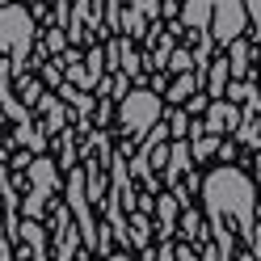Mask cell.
I'll return each mask as SVG.
<instances>
[{
    "label": "cell",
    "instance_id": "cell-1",
    "mask_svg": "<svg viewBox=\"0 0 261 261\" xmlns=\"http://www.w3.org/2000/svg\"><path fill=\"white\" fill-rule=\"evenodd\" d=\"M202 198H206V215L215 223V253L219 261H232V236H227V219L240 223V232L249 236L253 227V181L240 169H215L202 181Z\"/></svg>",
    "mask_w": 261,
    "mask_h": 261
},
{
    "label": "cell",
    "instance_id": "cell-2",
    "mask_svg": "<svg viewBox=\"0 0 261 261\" xmlns=\"http://www.w3.org/2000/svg\"><path fill=\"white\" fill-rule=\"evenodd\" d=\"M34 46V17L21 5H0V51L9 55V68H25Z\"/></svg>",
    "mask_w": 261,
    "mask_h": 261
},
{
    "label": "cell",
    "instance_id": "cell-3",
    "mask_svg": "<svg viewBox=\"0 0 261 261\" xmlns=\"http://www.w3.org/2000/svg\"><path fill=\"white\" fill-rule=\"evenodd\" d=\"M25 177H30V198H25V219H38L46 211V198L55 190V160L46 156H34L25 165Z\"/></svg>",
    "mask_w": 261,
    "mask_h": 261
},
{
    "label": "cell",
    "instance_id": "cell-4",
    "mask_svg": "<svg viewBox=\"0 0 261 261\" xmlns=\"http://www.w3.org/2000/svg\"><path fill=\"white\" fill-rule=\"evenodd\" d=\"M211 42H236L244 30V0H211Z\"/></svg>",
    "mask_w": 261,
    "mask_h": 261
},
{
    "label": "cell",
    "instance_id": "cell-5",
    "mask_svg": "<svg viewBox=\"0 0 261 261\" xmlns=\"http://www.w3.org/2000/svg\"><path fill=\"white\" fill-rule=\"evenodd\" d=\"M160 118V97L148 93V89H135L122 97V126L130 135H139V130H152Z\"/></svg>",
    "mask_w": 261,
    "mask_h": 261
},
{
    "label": "cell",
    "instance_id": "cell-6",
    "mask_svg": "<svg viewBox=\"0 0 261 261\" xmlns=\"http://www.w3.org/2000/svg\"><path fill=\"white\" fill-rule=\"evenodd\" d=\"M68 211L76 215V227H80V236H85L89 249H97V223L89 215V198H85V173H72L68 177Z\"/></svg>",
    "mask_w": 261,
    "mask_h": 261
},
{
    "label": "cell",
    "instance_id": "cell-7",
    "mask_svg": "<svg viewBox=\"0 0 261 261\" xmlns=\"http://www.w3.org/2000/svg\"><path fill=\"white\" fill-rule=\"evenodd\" d=\"M240 126V106H232V101H223V97H215V101L206 106V122H202V130L206 135H227V130H236Z\"/></svg>",
    "mask_w": 261,
    "mask_h": 261
},
{
    "label": "cell",
    "instance_id": "cell-8",
    "mask_svg": "<svg viewBox=\"0 0 261 261\" xmlns=\"http://www.w3.org/2000/svg\"><path fill=\"white\" fill-rule=\"evenodd\" d=\"M13 236H17V240H25L30 261H46V236H42L38 219H25V223H17V232H13Z\"/></svg>",
    "mask_w": 261,
    "mask_h": 261
},
{
    "label": "cell",
    "instance_id": "cell-9",
    "mask_svg": "<svg viewBox=\"0 0 261 261\" xmlns=\"http://www.w3.org/2000/svg\"><path fill=\"white\" fill-rule=\"evenodd\" d=\"M59 232H55V257L59 261H72L76 257V232H72V219H68V211H59Z\"/></svg>",
    "mask_w": 261,
    "mask_h": 261
},
{
    "label": "cell",
    "instance_id": "cell-10",
    "mask_svg": "<svg viewBox=\"0 0 261 261\" xmlns=\"http://www.w3.org/2000/svg\"><path fill=\"white\" fill-rule=\"evenodd\" d=\"M227 76H236V80L249 76V42H244V38L227 42Z\"/></svg>",
    "mask_w": 261,
    "mask_h": 261
},
{
    "label": "cell",
    "instance_id": "cell-11",
    "mask_svg": "<svg viewBox=\"0 0 261 261\" xmlns=\"http://www.w3.org/2000/svg\"><path fill=\"white\" fill-rule=\"evenodd\" d=\"M181 21H186L190 30H206V25H211V0H186Z\"/></svg>",
    "mask_w": 261,
    "mask_h": 261
},
{
    "label": "cell",
    "instance_id": "cell-12",
    "mask_svg": "<svg viewBox=\"0 0 261 261\" xmlns=\"http://www.w3.org/2000/svg\"><path fill=\"white\" fill-rule=\"evenodd\" d=\"M186 169H190V148H186V143H173V148H169V165H165V181L173 186Z\"/></svg>",
    "mask_w": 261,
    "mask_h": 261
},
{
    "label": "cell",
    "instance_id": "cell-13",
    "mask_svg": "<svg viewBox=\"0 0 261 261\" xmlns=\"http://www.w3.org/2000/svg\"><path fill=\"white\" fill-rule=\"evenodd\" d=\"M206 68H211V76H206V97L215 101V97H223V89H227V80H232V76H227V59H215V63H206Z\"/></svg>",
    "mask_w": 261,
    "mask_h": 261
},
{
    "label": "cell",
    "instance_id": "cell-14",
    "mask_svg": "<svg viewBox=\"0 0 261 261\" xmlns=\"http://www.w3.org/2000/svg\"><path fill=\"white\" fill-rule=\"evenodd\" d=\"M156 215H160V236H169L177 227V198L173 194H160L156 198Z\"/></svg>",
    "mask_w": 261,
    "mask_h": 261
},
{
    "label": "cell",
    "instance_id": "cell-15",
    "mask_svg": "<svg viewBox=\"0 0 261 261\" xmlns=\"http://www.w3.org/2000/svg\"><path fill=\"white\" fill-rule=\"evenodd\" d=\"M38 106L46 114V130H63V122H68V110H63L55 97H38Z\"/></svg>",
    "mask_w": 261,
    "mask_h": 261
},
{
    "label": "cell",
    "instance_id": "cell-16",
    "mask_svg": "<svg viewBox=\"0 0 261 261\" xmlns=\"http://www.w3.org/2000/svg\"><path fill=\"white\" fill-rule=\"evenodd\" d=\"M194 89H198V76H194V72H181V76L169 85V101H186V97H194Z\"/></svg>",
    "mask_w": 261,
    "mask_h": 261
},
{
    "label": "cell",
    "instance_id": "cell-17",
    "mask_svg": "<svg viewBox=\"0 0 261 261\" xmlns=\"http://www.w3.org/2000/svg\"><path fill=\"white\" fill-rule=\"evenodd\" d=\"M257 89L249 85V80H232V85L223 89V101H232V106H244V101H253Z\"/></svg>",
    "mask_w": 261,
    "mask_h": 261
},
{
    "label": "cell",
    "instance_id": "cell-18",
    "mask_svg": "<svg viewBox=\"0 0 261 261\" xmlns=\"http://www.w3.org/2000/svg\"><path fill=\"white\" fill-rule=\"evenodd\" d=\"M85 63V72H89V80H93V89H97V80H101V72H106V51H89V59H80Z\"/></svg>",
    "mask_w": 261,
    "mask_h": 261
},
{
    "label": "cell",
    "instance_id": "cell-19",
    "mask_svg": "<svg viewBox=\"0 0 261 261\" xmlns=\"http://www.w3.org/2000/svg\"><path fill=\"white\" fill-rule=\"evenodd\" d=\"M165 63H169V68H173L177 76H181V72H194V55H190V51H181V46H173Z\"/></svg>",
    "mask_w": 261,
    "mask_h": 261
},
{
    "label": "cell",
    "instance_id": "cell-20",
    "mask_svg": "<svg viewBox=\"0 0 261 261\" xmlns=\"http://www.w3.org/2000/svg\"><path fill=\"white\" fill-rule=\"evenodd\" d=\"M59 97H68V101L80 110V114H89V106H93V97H85L80 89H72V85H59Z\"/></svg>",
    "mask_w": 261,
    "mask_h": 261
},
{
    "label": "cell",
    "instance_id": "cell-21",
    "mask_svg": "<svg viewBox=\"0 0 261 261\" xmlns=\"http://www.w3.org/2000/svg\"><path fill=\"white\" fill-rule=\"evenodd\" d=\"M169 51H173V30H169V34L160 38V42H152V63H156V68L169 59Z\"/></svg>",
    "mask_w": 261,
    "mask_h": 261
},
{
    "label": "cell",
    "instance_id": "cell-22",
    "mask_svg": "<svg viewBox=\"0 0 261 261\" xmlns=\"http://www.w3.org/2000/svg\"><path fill=\"white\" fill-rule=\"evenodd\" d=\"M181 232H190V240L202 232V223H198V215H194V211H186V215H181Z\"/></svg>",
    "mask_w": 261,
    "mask_h": 261
},
{
    "label": "cell",
    "instance_id": "cell-23",
    "mask_svg": "<svg viewBox=\"0 0 261 261\" xmlns=\"http://www.w3.org/2000/svg\"><path fill=\"white\" fill-rule=\"evenodd\" d=\"M169 130H173V135H190V122H186V114H173V118H169Z\"/></svg>",
    "mask_w": 261,
    "mask_h": 261
},
{
    "label": "cell",
    "instance_id": "cell-24",
    "mask_svg": "<svg viewBox=\"0 0 261 261\" xmlns=\"http://www.w3.org/2000/svg\"><path fill=\"white\" fill-rule=\"evenodd\" d=\"M244 13L257 21V30H261V0H244Z\"/></svg>",
    "mask_w": 261,
    "mask_h": 261
},
{
    "label": "cell",
    "instance_id": "cell-25",
    "mask_svg": "<svg viewBox=\"0 0 261 261\" xmlns=\"http://www.w3.org/2000/svg\"><path fill=\"white\" fill-rule=\"evenodd\" d=\"M186 101H190V114H198V110H206V106H211L206 97H198V93H194V97H186Z\"/></svg>",
    "mask_w": 261,
    "mask_h": 261
},
{
    "label": "cell",
    "instance_id": "cell-26",
    "mask_svg": "<svg viewBox=\"0 0 261 261\" xmlns=\"http://www.w3.org/2000/svg\"><path fill=\"white\" fill-rule=\"evenodd\" d=\"M173 257H177V261H198V257H194V249H190V244H181V249H173Z\"/></svg>",
    "mask_w": 261,
    "mask_h": 261
},
{
    "label": "cell",
    "instance_id": "cell-27",
    "mask_svg": "<svg viewBox=\"0 0 261 261\" xmlns=\"http://www.w3.org/2000/svg\"><path fill=\"white\" fill-rule=\"evenodd\" d=\"M156 261H177V257H173V249H169V244H165V249L156 253Z\"/></svg>",
    "mask_w": 261,
    "mask_h": 261
},
{
    "label": "cell",
    "instance_id": "cell-28",
    "mask_svg": "<svg viewBox=\"0 0 261 261\" xmlns=\"http://www.w3.org/2000/svg\"><path fill=\"white\" fill-rule=\"evenodd\" d=\"M118 5H122V9H139L143 0H118Z\"/></svg>",
    "mask_w": 261,
    "mask_h": 261
},
{
    "label": "cell",
    "instance_id": "cell-29",
    "mask_svg": "<svg viewBox=\"0 0 261 261\" xmlns=\"http://www.w3.org/2000/svg\"><path fill=\"white\" fill-rule=\"evenodd\" d=\"M202 261H219V253H215V249H206V253H202Z\"/></svg>",
    "mask_w": 261,
    "mask_h": 261
},
{
    "label": "cell",
    "instance_id": "cell-30",
    "mask_svg": "<svg viewBox=\"0 0 261 261\" xmlns=\"http://www.w3.org/2000/svg\"><path fill=\"white\" fill-rule=\"evenodd\" d=\"M106 261H130V257H126V253H122V257H106Z\"/></svg>",
    "mask_w": 261,
    "mask_h": 261
},
{
    "label": "cell",
    "instance_id": "cell-31",
    "mask_svg": "<svg viewBox=\"0 0 261 261\" xmlns=\"http://www.w3.org/2000/svg\"><path fill=\"white\" fill-rule=\"evenodd\" d=\"M257 186H261V160H257Z\"/></svg>",
    "mask_w": 261,
    "mask_h": 261
},
{
    "label": "cell",
    "instance_id": "cell-32",
    "mask_svg": "<svg viewBox=\"0 0 261 261\" xmlns=\"http://www.w3.org/2000/svg\"><path fill=\"white\" fill-rule=\"evenodd\" d=\"M0 165H5V148H0Z\"/></svg>",
    "mask_w": 261,
    "mask_h": 261
},
{
    "label": "cell",
    "instance_id": "cell-33",
    "mask_svg": "<svg viewBox=\"0 0 261 261\" xmlns=\"http://www.w3.org/2000/svg\"><path fill=\"white\" fill-rule=\"evenodd\" d=\"M253 148H261V135H257V143H253Z\"/></svg>",
    "mask_w": 261,
    "mask_h": 261
},
{
    "label": "cell",
    "instance_id": "cell-34",
    "mask_svg": "<svg viewBox=\"0 0 261 261\" xmlns=\"http://www.w3.org/2000/svg\"><path fill=\"white\" fill-rule=\"evenodd\" d=\"M240 261H257V257H240Z\"/></svg>",
    "mask_w": 261,
    "mask_h": 261
},
{
    "label": "cell",
    "instance_id": "cell-35",
    "mask_svg": "<svg viewBox=\"0 0 261 261\" xmlns=\"http://www.w3.org/2000/svg\"><path fill=\"white\" fill-rule=\"evenodd\" d=\"M0 118H5V114H0ZM0 139H5V130H0Z\"/></svg>",
    "mask_w": 261,
    "mask_h": 261
}]
</instances>
